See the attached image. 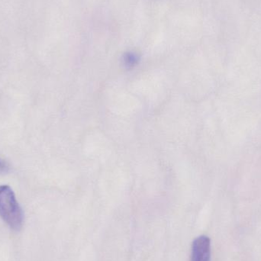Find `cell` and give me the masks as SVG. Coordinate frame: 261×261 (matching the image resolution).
<instances>
[{"label": "cell", "mask_w": 261, "mask_h": 261, "mask_svg": "<svg viewBox=\"0 0 261 261\" xmlns=\"http://www.w3.org/2000/svg\"><path fill=\"white\" fill-rule=\"evenodd\" d=\"M0 217L14 231L22 228L24 213L13 190L8 185L0 186Z\"/></svg>", "instance_id": "6da1fadb"}, {"label": "cell", "mask_w": 261, "mask_h": 261, "mask_svg": "<svg viewBox=\"0 0 261 261\" xmlns=\"http://www.w3.org/2000/svg\"><path fill=\"white\" fill-rule=\"evenodd\" d=\"M191 261H211V242L208 237L196 238L192 246Z\"/></svg>", "instance_id": "7a4b0ae2"}, {"label": "cell", "mask_w": 261, "mask_h": 261, "mask_svg": "<svg viewBox=\"0 0 261 261\" xmlns=\"http://www.w3.org/2000/svg\"><path fill=\"white\" fill-rule=\"evenodd\" d=\"M8 171H9V167H8L7 164L0 159V174L7 173Z\"/></svg>", "instance_id": "3957f363"}]
</instances>
